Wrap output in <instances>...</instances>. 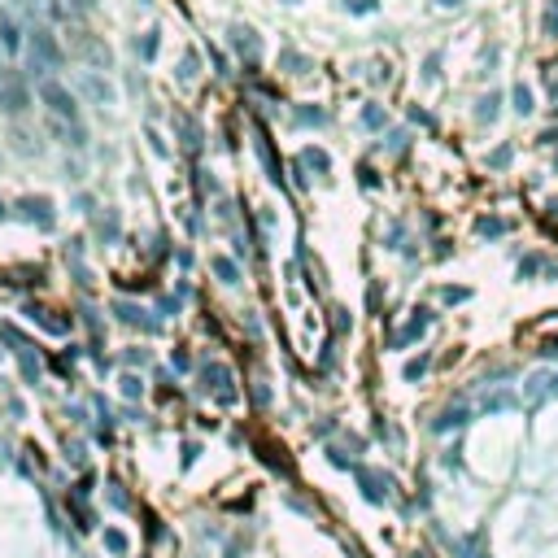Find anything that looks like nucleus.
I'll list each match as a JSON object with an SVG mask.
<instances>
[{
  "mask_svg": "<svg viewBox=\"0 0 558 558\" xmlns=\"http://www.w3.org/2000/svg\"><path fill=\"white\" fill-rule=\"evenodd\" d=\"M18 44H22V40H18V31H14V26H5V48H18Z\"/></svg>",
  "mask_w": 558,
  "mask_h": 558,
  "instance_id": "f03ea898",
  "label": "nucleus"
},
{
  "mask_svg": "<svg viewBox=\"0 0 558 558\" xmlns=\"http://www.w3.org/2000/svg\"><path fill=\"white\" fill-rule=\"evenodd\" d=\"M40 92H44V100H48V110H53L57 118H65V122H75V100H70V96H65V92H61L57 83H44Z\"/></svg>",
  "mask_w": 558,
  "mask_h": 558,
  "instance_id": "f257e3e1",
  "label": "nucleus"
},
{
  "mask_svg": "<svg viewBox=\"0 0 558 558\" xmlns=\"http://www.w3.org/2000/svg\"><path fill=\"white\" fill-rule=\"evenodd\" d=\"M545 26H549V31H558V5L549 9V18H545Z\"/></svg>",
  "mask_w": 558,
  "mask_h": 558,
  "instance_id": "7ed1b4c3",
  "label": "nucleus"
},
{
  "mask_svg": "<svg viewBox=\"0 0 558 558\" xmlns=\"http://www.w3.org/2000/svg\"><path fill=\"white\" fill-rule=\"evenodd\" d=\"M441 5H458V0H441Z\"/></svg>",
  "mask_w": 558,
  "mask_h": 558,
  "instance_id": "20e7f679",
  "label": "nucleus"
}]
</instances>
